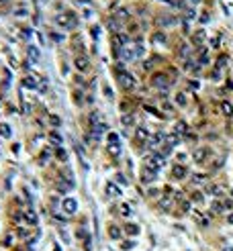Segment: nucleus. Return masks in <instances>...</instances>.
I'll use <instances>...</instances> for the list:
<instances>
[{
	"label": "nucleus",
	"mask_w": 233,
	"mask_h": 251,
	"mask_svg": "<svg viewBox=\"0 0 233 251\" xmlns=\"http://www.w3.org/2000/svg\"><path fill=\"white\" fill-rule=\"evenodd\" d=\"M162 165H164V155H160V153H153V155H149V157L145 159V170H149V172H153V174L160 172Z\"/></svg>",
	"instance_id": "f257e3e1"
},
{
	"label": "nucleus",
	"mask_w": 233,
	"mask_h": 251,
	"mask_svg": "<svg viewBox=\"0 0 233 251\" xmlns=\"http://www.w3.org/2000/svg\"><path fill=\"white\" fill-rule=\"evenodd\" d=\"M119 82H121V86L127 92H133V90L137 88V80L133 78V74H129V72H123V74L119 76Z\"/></svg>",
	"instance_id": "f03ea898"
},
{
	"label": "nucleus",
	"mask_w": 233,
	"mask_h": 251,
	"mask_svg": "<svg viewBox=\"0 0 233 251\" xmlns=\"http://www.w3.org/2000/svg\"><path fill=\"white\" fill-rule=\"evenodd\" d=\"M57 25L63 27V29H74V27L78 25V20H76V16H74L72 12H63V15L57 16Z\"/></svg>",
	"instance_id": "7ed1b4c3"
},
{
	"label": "nucleus",
	"mask_w": 233,
	"mask_h": 251,
	"mask_svg": "<svg viewBox=\"0 0 233 251\" xmlns=\"http://www.w3.org/2000/svg\"><path fill=\"white\" fill-rule=\"evenodd\" d=\"M62 206H63V212H66V214H74V212L78 210V202L74 200V198H66Z\"/></svg>",
	"instance_id": "20e7f679"
},
{
	"label": "nucleus",
	"mask_w": 233,
	"mask_h": 251,
	"mask_svg": "<svg viewBox=\"0 0 233 251\" xmlns=\"http://www.w3.org/2000/svg\"><path fill=\"white\" fill-rule=\"evenodd\" d=\"M151 82H153V86H158V88H162V90L168 88V80H166V76H164V74H155Z\"/></svg>",
	"instance_id": "39448f33"
},
{
	"label": "nucleus",
	"mask_w": 233,
	"mask_h": 251,
	"mask_svg": "<svg viewBox=\"0 0 233 251\" xmlns=\"http://www.w3.org/2000/svg\"><path fill=\"white\" fill-rule=\"evenodd\" d=\"M74 65H76V69H80V72H86L88 69V59L84 57V55H78V57L74 59Z\"/></svg>",
	"instance_id": "423d86ee"
},
{
	"label": "nucleus",
	"mask_w": 233,
	"mask_h": 251,
	"mask_svg": "<svg viewBox=\"0 0 233 251\" xmlns=\"http://www.w3.org/2000/svg\"><path fill=\"white\" fill-rule=\"evenodd\" d=\"M204 159H209V151L207 149H199L194 153V161L196 163H204Z\"/></svg>",
	"instance_id": "0eeeda50"
},
{
	"label": "nucleus",
	"mask_w": 233,
	"mask_h": 251,
	"mask_svg": "<svg viewBox=\"0 0 233 251\" xmlns=\"http://www.w3.org/2000/svg\"><path fill=\"white\" fill-rule=\"evenodd\" d=\"M107 194L108 196H121V188L111 182V184H107Z\"/></svg>",
	"instance_id": "6e6552de"
},
{
	"label": "nucleus",
	"mask_w": 233,
	"mask_h": 251,
	"mask_svg": "<svg viewBox=\"0 0 233 251\" xmlns=\"http://www.w3.org/2000/svg\"><path fill=\"white\" fill-rule=\"evenodd\" d=\"M139 231H141V229L137 225H133V222H127V225H125V233H127V235L135 237V235H139Z\"/></svg>",
	"instance_id": "1a4fd4ad"
},
{
	"label": "nucleus",
	"mask_w": 233,
	"mask_h": 251,
	"mask_svg": "<svg viewBox=\"0 0 233 251\" xmlns=\"http://www.w3.org/2000/svg\"><path fill=\"white\" fill-rule=\"evenodd\" d=\"M25 221L29 222V225H37V214H35L33 208H29V210L25 212Z\"/></svg>",
	"instance_id": "9d476101"
},
{
	"label": "nucleus",
	"mask_w": 233,
	"mask_h": 251,
	"mask_svg": "<svg viewBox=\"0 0 233 251\" xmlns=\"http://www.w3.org/2000/svg\"><path fill=\"white\" fill-rule=\"evenodd\" d=\"M162 143H164V135H162V133H158L155 137H151V141H149V147H151V149H155V147H160Z\"/></svg>",
	"instance_id": "9b49d317"
},
{
	"label": "nucleus",
	"mask_w": 233,
	"mask_h": 251,
	"mask_svg": "<svg viewBox=\"0 0 233 251\" xmlns=\"http://www.w3.org/2000/svg\"><path fill=\"white\" fill-rule=\"evenodd\" d=\"M107 153L111 155V157H119V155H121V145H108Z\"/></svg>",
	"instance_id": "f8f14e48"
},
{
	"label": "nucleus",
	"mask_w": 233,
	"mask_h": 251,
	"mask_svg": "<svg viewBox=\"0 0 233 251\" xmlns=\"http://www.w3.org/2000/svg\"><path fill=\"white\" fill-rule=\"evenodd\" d=\"M119 212H121L123 217H129L133 212V208H131V204H127V202H123V204H119Z\"/></svg>",
	"instance_id": "ddd939ff"
},
{
	"label": "nucleus",
	"mask_w": 233,
	"mask_h": 251,
	"mask_svg": "<svg viewBox=\"0 0 233 251\" xmlns=\"http://www.w3.org/2000/svg\"><path fill=\"white\" fill-rule=\"evenodd\" d=\"M172 172H174V176L180 178V180H182V178H186V167H184V165H174V170H172Z\"/></svg>",
	"instance_id": "4468645a"
},
{
	"label": "nucleus",
	"mask_w": 233,
	"mask_h": 251,
	"mask_svg": "<svg viewBox=\"0 0 233 251\" xmlns=\"http://www.w3.org/2000/svg\"><path fill=\"white\" fill-rule=\"evenodd\" d=\"M108 235H111V239H121V229L115 225L108 227Z\"/></svg>",
	"instance_id": "2eb2a0df"
},
{
	"label": "nucleus",
	"mask_w": 233,
	"mask_h": 251,
	"mask_svg": "<svg viewBox=\"0 0 233 251\" xmlns=\"http://www.w3.org/2000/svg\"><path fill=\"white\" fill-rule=\"evenodd\" d=\"M23 84L27 86V88H31V90H33V88H37V78H35V76H27Z\"/></svg>",
	"instance_id": "dca6fc26"
},
{
	"label": "nucleus",
	"mask_w": 233,
	"mask_h": 251,
	"mask_svg": "<svg viewBox=\"0 0 233 251\" xmlns=\"http://www.w3.org/2000/svg\"><path fill=\"white\" fill-rule=\"evenodd\" d=\"M203 41H204V31H196L194 37H192V43L194 45H203Z\"/></svg>",
	"instance_id": "f3484780"
},
{
	"label": "nucleus",
	"mask_w": 233,
	"mask_h": 251,
	"mask_svg": "<svg viewBox=\"0 0 233 251\" xmlns=\"http://www.w3.org/2000/svg\"><path fill=\"white\" fill-rule=\"evenodd\" d=\"M221 112H223L225 117H231V114H233V106L229 102H221Z\"/></svg>",
	"instance_id": "a211bd4d"
},
{
	"label": "nucleus",
	"mask_w": 233,
	"mask_h": 251,
	"mask_svg": "<svg viewBox=\"0 0 233 251\" xmlns=\"http://www.w3.org/2000/svg\"><path fill=\"white\" fill-rule=\"evenodd\" d=\"M147 137H149V133H147V129H137V139L139 141H147Z\"/></svg>",
	"instance_id": "6ab92c4d"
},
{
	"label": "nucleus",
	"mask_w": 233,
	"mask_h": 251,
	"mask_svg": "<svg viewBox=\"0 0 233 251\" xmlns=\"http://www.w3.org/2000/svg\"><path fill=\"white\" fill-rule=\"evenodd\" d=\"M192 182L194 184H203V182H207V176H204V174H192Z\"/></svg>",
	"instance_id": "aec40b11"
},
{
	"label": "nucleus",
	"mask_w": 233,
	"mask_h": 251,
	"mask_svg": "<svg viewBox=\"0 0 233 251\" xmlns=\"http://www.w3.org/2000/svg\"><path fill=\"white\" fill-rule=\"evenodd\" d=\"M27 51H29V55H31V59H33V61H39V55H41V53H39L37 47H29Z\"/></svg>",
	"instance_id": "412c9836"
},
{
	"label": "nucleus",
	"mask_w": 233,
	"mask_h": 251,
	"mask_svg": "<svg viewBox=\"0 0 233 251\" xmlns=\"http://www.w3.org/2000/svg\"><path fill=\"white\" fill-rule=\"evenodd\" d=\"M119 141H121V137L116 133H108V145H119Z\"/></svg>",
	"instance_id": "4be33fe9"
},
{
	"label": "nucleus",
	"mask_w": 233,
	"mask_h": 251,
	"mask_svg": "<svg viewBox=\"0 0 233 251\" xmlns=\"http://www.w3.org/2000/svg\"><path fill=\"white\" fill-rule=\"evenodd\" d=\"M155 176H158V174H153V172H149V170H145V174L141 176V180H143V182H151Z\"/></svg>",
	"instance_id": "5701e85b"
},
{
	"label": "nucleus",
	"mask_w": 233,
	"mask_h": 251,
	"mask_svg": "<svg viewBox=\"0 0 233 251\" xmlns=\"http://www.w3.org/2000/svg\"><path fill=\"white\" fill-rule=\"evenodd\" d=\"M121 125H123V127H129V125H133V117H131V114H127V117L123 114V118H121Z\"/></svg>",
	"instance_id": "b1692460"
},
{
	"label": "nucleus",
	"mask_w": 233,
	"mask_h": 251,
	"mask_svg": "<svg viewBox=\"0 0 233 251\" xmlns=\"http://www.w3.org/2000/svg\"><path fill=\"white\" fill-rule=\"evenodd\" d=\"M0 135H2V137H10V127L8 125H0Z\"/></svg>",
	"instance_id": "393cba45"
},
{
	"label": "nucleus",
	"mask_w": 233,
	"mask_h": 251,
	"mask_svg": "<svg viewBox=\"0 0 233 251\" xmlns=\"http://www.w3.org/2000/svg\"><path fill=\"white\" fill-rule=\"evenodd\" d=\"M176 102H178L180 106H186V96L182 92H178V94H176Z\"/></svg>",
	"instance_id": "a878e982"
},
{
	"label": "nucleus",
	"mask_w": 233,
	"mask_h": 251,
	"mask_svg": "<svg viewBox=\"0 0 233 251\" xmlns=\"http://www.w3.org/2000/svg\"><path fill=\"white\" fill-rule=\"evenodd\" d=\"M55 157H57V159H62V161H66V159H68V153H66L62 147H59L57 151H55Z\"/></svg>",
	"instance_id": "bb28decb"
},
{
	"label": "nucleus",
	"mask_w": 233,
	"mask_h": 251,
	"mask_svg": "<svg viewBox=\"0 0 233 251\" xmlns=\"http://www.w3.org/2000/svg\"><path fill=\"white\" fill-rule=\"evenodd\" d=\"M153 41L155 43H166V35L164 33H153Z\"/></svg>",
	"instance_id": "cd10ccee"
},
{
	"label": "nucleus",
	"mask_w": 233,
	"mask_h": 251,
	"mask_svg": "<svg viewBox=\"0 0 233 251\" xmlns=\"http://www.w3.org/2000/svg\"><path fill=\"white\" fill-rule=\"evenodd\" d=\"M49 123L53 125V127H59V125H62V118L55 117V114H51V117H49Z\"/></svg>",
	"instance_id": "c85d7f7f"
},
{
	"label": "nucleus",
	"mask_w": 233,
	"mask_h": 251,
	"mask_svg": "<svg viewBox=\"0 0 233 251\" xmlns=\"http://www.w3.org/2000/svg\"><path fill=\"white\" fill-rule=\"evenodd\" d=\"M49 137H51V141H53V143H59V145H62V141H63V139H62V135H59V133H55V131H53L51 135H49Z\"/></svg>",
	"instance_id": "c756f323"
},
{
	"label": "nucleus",
	"mask_w": 233,
	"mask_h": 251,
	"mask_svg": "<svg viewBox=\"0 0 233 251\" xmlns=\"http://www.w3.org/2000/svg\"><path fill=\"white\" fill-rule=\"evenodd\" d=\"M186 53H188V45L182 43L180 45V57H186Z\"/></svg>",
	"instance_id": "7c9ffc66"
},
{
	"label": "nucleus",
	"mask_w": 233,
	"mask_h": 251,
	"mask_svg": "<svg viewBox=\"0 0 233 251\" xmlns=\"http://www.w3.org/2000/svg\"><path fill=\"white\" fill-rule=\"evenodd\" d=\"M204 61L209 64V53H207V51H200V64H204Z\"/></svg>",
	"instance_id": "2f4dec72"
},
{
	"label": "nucleus",
	"mask_w": 233,
	"mask_h": 251,
	"mask_svg": "<svg viewBox=\"0 0 233 251\" xmlns=\"http://www.w3.org/2000/svg\"><path fill=\"white\" fill-rule=\"evenodd\" d=\"M133 245H135L133 241H127V243H123V249H133Z\"/></svg>",
	"instance_id": "473e14b6"
},
{
	"label": "nucleus",
	"mask_w": 233,
	"mask_h": 251,
	"mask_svg": "<svg viewBox=\"0 0 233 251\" xmlns=\"http://www.w3.org/2000/svg\"><path fill=\"white\" fill-rule=\"evenodd\" d=\"M51 37H53V39L57 41V43H62V41H63V35H57V33H53Z\"/></svg>",
	"instance_id": "72a5a7b5"
},
{
	"label": "nucleus",
	"mask_w": 233,
	"mask_h": 251,
	"mask_svg": "<svg viewBox=\"0 0 233 251\" xmlns=\"http://www.w3.org/2000/svg\"><path fill=\"white\" fill-rule=\"evenodd\" d=\"M108 27H111L112 31H119V23H116V20H111V25H108Z\"/></svg>",
	"instance_id": "f704fd0d"
},
{
	"label": "nucleus",
	"mask_w": 233,
	"mask_h": 251,
	"mask_svg": "<svg viewBox=\"0 0 233 251\" xmlns=\"http://www.w3.org/2000/svg\"><path fill=\"white\" fill-rule=\"evenodd\" d=\"M49 157V149H43V151H41V159H43V161H45V159H47Z\"/></svg>",
	"instance_id": "c9c22d12"
},
{
	"label": "nucleus",
	"mask_w": 233,
	"mask_h": 251,
	"mask_svg": "<svg viewBox=\"0 0 233 251\" xmlns=\"http://www.w3.org/2000/svg\"><path fill=\"white\" fill-rule=\"evenodd\" d=\"M119 16H121V19H127V16H129V10H119Z\"/></svg>",
	"instance_id": "e433bc0d"
},
{
	"label": "nucleus",
	"mask_w": 233,
	"mask_h": 251,
	"mask_svg": "<svg viewBox=\"0 0 233 251\" xmlns=\"http://www.w3.org/2000/svg\"><path fill=\"white\" fill-rule=\"evenodd\" d=\"M116 180H119L121 184H125V186H127V178H125V176H121V174H119V176H116Z\"/></svg>",
	"instance_id": "4c0bfd02"
},
{
	"label": "nucleus",
	"mask_w": 233,
	"mask_h": 251,
	"mask_svg": "<svg viewBox=\"0 0 233 251\" xmlns=\"http://www.w3.org/2000/svg\"><path fill=\"white\" fill-rule=\"evenodd\" d=\"M104 94H107L108 98H112V90H111V88H108V86H104Z\"/></svg>",
	"instance_id": "58836bf2"
},
{
	"label": "nucleus",
	"mask_w": 233,
	"mask_h": 251,
	"mask_svg": "<svg viewBox=\"0 0 233 251\" xmlns=\"http://www.w3.org/2000/svg\"><path fill=\"white\" fill-rule=\"evenodd\" d=\"M213 210H215V212H221V210H223V208L219 206V202H213Z\"/></svg>",
	"instance_id": "ea45409f"
},
{
	"label": "nucleus",
	"mask_w": 233,
	"mask_h": 251,
	"mask_svg": "<svg viewBox=\"0 0 233 251\" xmlns=\"http://www.w3.org/2000/svg\"><path fill=\"white\" fill-rule=\"evenodd\" d=\"M227 222H231V225H233V214H229V217H227Z\"/></svg>",
	"instance_id": "a19ab883"
},
{
	"label": "nucleus",
	"mask_w": 233,
	"mask_h": 251,
	"mask_svg": "<svg viewBox=\"0 0 233 251\" xmlns=\"http://www.w3.org/2000/svg\"><path fill=\"white\" fill-rule=\"evenodd\" d=\"M162 2H168V4H174V2H172V0H162Z\"/></svg>",
	"instance_id": "79ce46f5"
},
{
	"label": "nucleus",
	"mask_w": 233,
	"mask_h": 251,
	"mask_svg": "<svg viewBox=\"0 0 233 251\" xmlns=\"http://www.w3.org/2000/svg\"><path fill=\"white\" fill-rule=\"evenodd\" d=\"M223 251H233V249H231V247H225V249H223Z\"/></svg>",
	"instance_id": "37998d69"
},
{
	"label": "nucleus",
	"mask_w": 233,
	"mask_h": 251,
	"mask_svg": "<svg viewBox=\"0 0 233 251\" xmlns=\"http://www.w3.org/2000/svg\"><path fill=\"white\" fill-rule=\"evenodd\" d=\"M190 2H194V4H196V2H200V0H190Z\"/></svg>",
	"instance_id": "c03bdc74"
}]
</instances>
